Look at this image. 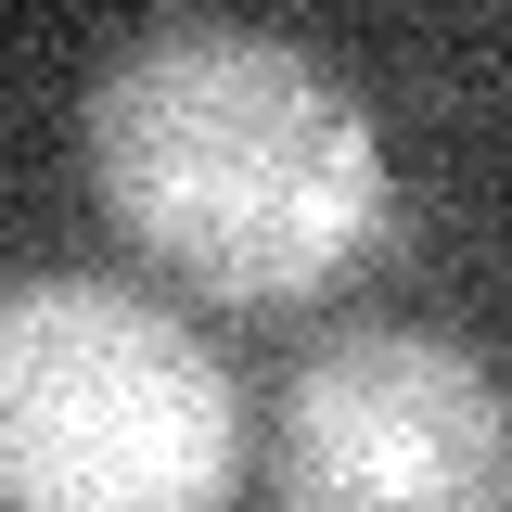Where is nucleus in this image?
<instances>
[{"instance_id": "2", "label": "nucleus", "mask_w": 512, "mask_h": 512, "mask_svg": "<svg viewBox=\"0 0 512 512\" xmlns=\"http://www.w3.org/2000/svg\"><path fill=\"white\" fill-rule=\"evenodd\" d=\"M231 372L128 282H0V500L26 512H192L231 487Z\"/></svg>"}, {"instance_id": "3", "label": "nucleus", "mask_w": 512, "mask_h": 512, "mask_svg": "<svg viewBox=\"0 0 512 512\" xmlns=\"http://www.w3.org/2000/svg\"><path fill=\"white\" fill-rule=\"evenodd\" d=\"M269 500L295 512H487L512 500V410L448 333H333L282 384Z\"/></svg>"}, {"instance_id": "1", "label": "nucleus", "mask_w": 512, "mask_h": 512, "mask_svg": "<svg viewBox=\"0 0 512 512\" xmlns=\"http://www.w3.org/2000/svg\"><path fill=\"white\" fill-rule=\"evenodd\" d=\"M90 167L116 231L231 308H295L384 244L372 116L256 26H154L90 90Z\"/></svg>"}]
</instances>
